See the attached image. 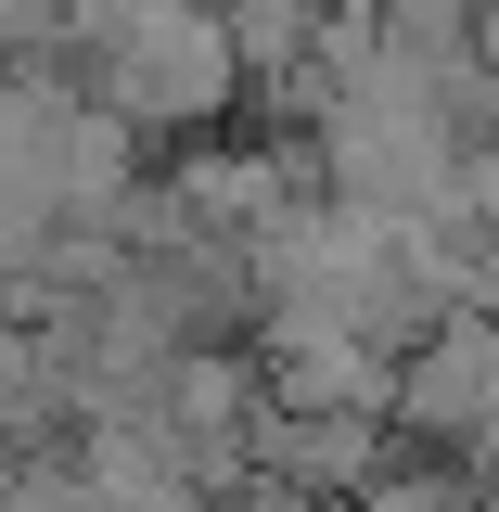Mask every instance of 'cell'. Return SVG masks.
<instances>
[{"label":"cell","instance_id":"obj_1","mask_svg":"<svg viewBox=\"0 0 499 512\" xmlns=\"http://www.w3.org/2000/svg\"><path fill=\"white\" fill-rule=\"evenodd\" d=\"M90 52H103L128 116H205V103L231 90V39H218L192 0H103V13H90Z\"/></svg>","mask_w":499,"mask_h":512}]
</instances>
